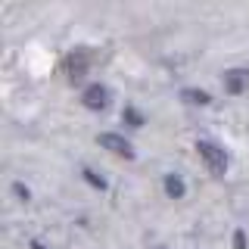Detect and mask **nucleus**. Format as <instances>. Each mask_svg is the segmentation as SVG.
Returning <instances> with one entry per match:
<instances>
[{
	"mask_svg": "<svg viewBox=\"0 0 249 249\" xmlns=\"http://www.w3.org/2000/svg\"><path fill=\"white\" fill-rule=\"evenodd\" d=\"M84 178H88V181H90L93 187H100V190L106 187V181H103V178H97V175H93V171H88V168H84Z\"/></svg>",
	"mask_w": 249,
	"mask_h": 249,
	"instance_id": "nucleus-8",
	"label": "nucleus"
},
{
	"mask_svg": "<svg viewBox=\"0 0 249 249\" xmlns=\"http://www.w3.org/2000/svg\"><path fill=\"white\" fill-rule=\"evenodd\" d=\"M165 193H168V196H175V199H181L184 196V181L178 175H168L165 178Z\"/></svg>",
	"mask_w": 249,
	"mask_h": 249,
	"instance_id": "nucleus-5",
	"label": "nucleus"
},
{
	"mask_svg": "<svg viewBox=\"0 0 249 249\" xmlns=\"http://www.w3.org/2000/svg\"><path fill=\"white\" fill-rule=\"evenodd\" d=\"M233 246H237V249H246V237H243V231H237V237H233Z\"/></svg>",
	"mask_w": 249,
	"mask_h": 249,
	"instance_id": "nucleus-9",
	"label": "nucleus"
},
{
	"mask_svg": "<svg viewBox=\"0 0 249 249\" xmlns=\"http://www.w3.org/2000/svg\"><path fill=\"white\" fill-rule=\"evenodd\" d=\"M81 100H84V106H88V109H106L109 90L103 88V84H90V88L81 93Z\"/></svg>",
	"mask_w": 249,
	"mask_h": 249,
	"instance_id": "nucleus-3",
	"label": "nucleus"
},
{
	"mask_svg": "<svg viewBox=\"0 0 249 249\" xmlns=\"http://www.w3.org/2000/svg\"><path fill=\"white\" fill-rule=\"evenodd\" d=\"M224 88L231 93H243L249 88V72L246 69H231V72H224Z\"/></svg>",
	"mask_w": 249,
	"mask_h": 249,
	"instance_id": "nucleus-4",
	"label": "nucleus"
},
{
	"mask_svg": "<svg viewBox=\"0 0 249 249\" xmlns=\"http://www.w3.org/2000/svg\"><path fill=\"white\" fill-rule=\"evenodd\" d=\"M100 146H106V150H112L115 156H124V159H134V150H131V143L119 134H100Z\"/></svg>",
	"mask_w": 249,
	"mask_h": 249,
	"instance_id": "nucleus-2",
	"label": "nucleus"
},
{
	"mask_svg": "<svg viewBox=\"0 0 249 249\" xmlns=\"http://www.w3.org/2000/svg\"><path fill=\"white\" fill-rule=\"evenodd\" d=\"M124 119H128L131 124H134V128H140V124H143V119H140V115L134 112V109H124Z\"/></svg>",
	"mask_w": 249,
	"mask_h": 249,
	"instance_id": "nucleus-7",
	"label": "nucleus"
},
{
	"mask_svg": "<svg viewBox=\"0 0 249 249\" xmlns=\"http://www.w3.org/2000/svg\"><path fill=\"white\" fill-rule=\"evenodd\" d=\"M31 249H44V246H41V243H31Z\"/></svg>",
	"mask_w": 249,
	"mask_h": 249,
	"instance_id": "nucleus-10",
	"label": "nucleus"
},
{
	"mask_svg": "<svg viewBox=\"0 0 249 249\" xmlns=\"http://www.w3.org/2000/svg\"><path fill=\"white\" fill-rule=\"evenodd\" d=\"M181 97L187 100V103H199V106H206V103H209V93H206V90H184Z\"/></svg>",
	"mask_w": 249,
	"mask_h": 249,
	"instance_id": "nucleus-6",
	"label": "nucleus"
},
{
	"mask_svg": "<svg viewBox=\"0 0 249 249\" xmlns=\"http://www.w3.org/2000/svg\"><path fill=\"white\" fill-rule=\"evenodd\" d=\"M196 150H199L202 159H206V165H209V171H212L215 178H221L224 171H228V156H224V150L218 143H212V140H199Z\"/></svg>",
	"mask_w": 249,
	"mask_h": 249,
	"instance_id": "nucleus-1",
	"label": "nucleus"
}]
</instances>
